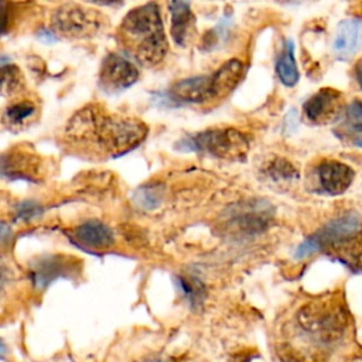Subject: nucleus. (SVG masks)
Returning <instances> with one entry per match:
<instances>
[{"instance_id": "1", "label": "nucleus", "mask_w": 362, "mask_h": 362, "mask_svg": "<svg viewBox=\"0 0 362 362\" xmlns=\"http://www.w3.org/2000/svg\"><path fill=\"white\" fill-rule=\"evenodd\" d=\"M349 324L339 293L308 298L281 325L279 346L293 362H324L345 339Z\"/></svg>"}, {"instance_id": "2", "label": "nucleus", "mask_w": 362, "mask_h": 362, "mask_svg": "<svg viewBox=\"0 0 362 362\" xmlns=\"http://www.w3.org/2000/svg\"><path fill=\"white\" fill-rule=\"evenodd\" d=\"M148 133L147 124L133 116L107 112L98 103L76 110L66 122L64 137L83 154L117 157L136 148Z\"/></svg>"}, {"instance_id": "3", "label": "nucleus", "mask_w": 362, "mask_h": 362, "mask_svg": "<svg viewBox=\"0 0 362 362\" xmlns=\"http://www.w3.org/2000/svg\"><path fill=\"white\" fill-rule=\"evenodd\" d=\"M117 38L141 65L161 64L168 52V41L157 3L150 1L132 8L119 25Z\"/></svg>"}, {"instance_id": "4", "label": "nucleus", "mask_w": 362, "mask_h": 362, "mask_svg": "<svg viewBox=\"0 0 362 362\" xmlns=\"http://www.w3.org/2000/svg\"><path fill=\"white\" fill-rule=\"evenodd\" d=\"M318 252L337 256L349 267L362 269V221L356 214H345L328 222L315 235L307 238L297 249V257Z\"/></svg>"}, {"instance_id": "5", "label": "nucleus", "mask_w": 362, "mask_h": 362, "mask_svg": "<svg viewBox=\"0 0 362 362\" xmlns=\"http://www.w3.org/2000/svg\"><path fill=\"white\" fill-rule=\"evenodd\" d=\"M177 148L182 151L205 153L218 158L235 160L246 154L249 141L246 136L236 129L219 127L189 134L177 143Z\"/></svg>"}, {"instance_id": "6", "label": "nucleus", "mask_w": 362, "mask_h": 362, "mask_svg": "<svg viewBox=\"0 0 362 362\" xmlns=\"http://www.w3.org/2000/svg\"><path fill=\"white\" fill-rule=\"evenodd\" d=\"M105 20L100 13L78 3H64L51 13V31L71 40L95 37L103 27Z\"/></svg>"}, {"instance_id": "7", "label": "nucleus", "mask_w": 362, "mask_h": 362, "mask_svg": "<svg viewBox=\"0 0 362 362\" xmlns=\"http://www.w3.org/2000/svg\"><path fill=\"white\" fill-rule=\"evenodd\" d=\"M44 175V161L30 148L16 146L0 154V178L40 181Z\"/></svg>"}, {"instance_id": "8", "label": "nucleus", "mask_w": 362, "mask_h": 362, "mask_svg": "<svg viewBox=\"0 0 362 362\" xmlns=\"http://www.w3.org/2000/svg\"><path fill=\"white\" fill-rule=\"evenodd\" d=\"M81 267L78 259L68 255H44L30 264V277L37 290H45L52 281L61 277L74 276Z\"/></svg>"}, {"instance_id": "9", "label": "nucleus", "mask_w": 362, "mask_h": 362, "mask_svg": "<svg viewBox=\"0 0 362 362\" xmlns=\"http://www.w3.org/2000/svg\"><path fill=\"white\" fill-rule=\"evenodd\" d=\"M137 79L139 69L126 57L110 52L103 58L99 71V86L105 92H122L136 83Z\"/></svg>"}, {"instance_id": "10", "label": "nucleus", "mask_w": 362, "mask_h": 362, "mask_svg": "<svg viewBox=\"0 0 362 362\" xmlns=\"http://www.w3.org/2000/svg\"><path fill=\"white\" fill-rule=\"evenodd\" d=\"M168 96L175 103L191 105H201L216 100L211 75H199L177 81L170 88Z\"/></svg>"}, {"instance_id": "11", "label": "nucleus", "mask_w": 362, "mask_h": 362, "mask_svg": "<svg viewBox=\"0 0 362 362\" xmlns=\"http://www.w3.org/2000/svg\"><path fill=\"white\" fill-rule=\"evenodd\" d=\"M342 109V96L332 88H322L304 103V115L314 124H327L335 120Z\"/></svg>"}, {"instance_id": "12", "label": "nucleus", "mask_w": 362, "mask_h": 362, "mask_svg": "<svg viewBox=\"0 0 362 362\" xmlns=\"http://www.w3.org/2000/svg\"><path fill=\"white\" fill-rule=\"evenodd\" d=\"M354 177V170L338 160H322L317 165L318 187L328 195H339L345 192L351 187Z\"/></svg>"}, {"instance_id": "13", "label": "nucleus", "mask_w": 362, "mask_h": 362, "mask_svg": "<svg viewBox=\"0 0 362 362\" xmlns=\"http://www.w3.org/2000/svg\"><path fill=\"white\" fill-rule=\"evenodd\" d=\"M72 238L78 246L90 252H102L113 246V230L98 219L83 221L72 230Z\"/></svg>"}, {"instance_id": "14", "label": "nucleus", "mask_w": 362, "mask_h": 362, "mask_svg": "<svg viewBox=\"0 0 362 362\" xmlns=\"http://www.w3.org/2000/svg\"><path fill=\"white\" fill-rule=\"evenodd\" d=\"M171 37L178 47H187L195 35V16L188 0L168 1Z\"/></svg>"}, {"instance_id": "15", "label": "nucleus", "mask_w": 362, "mask_h": 362, "mask_svg": "<svg viewBox=\"0 0 362 362\" xmlns=\"http://www.w3.org/2000/svg\"><path fill=\"white\" fill-rule=\"evenodd\" d=\"M362 47V20H342L334 33L332 51L341 59H348L355 55Z\"/></svg>"}, {"instance_id": "16", "label": "nucleus", "mask_w": 362, "mask_h": 362, "mask_svg": "<svg viewBox=\"0 0 362 362\" xmlns=\"http://www.w3.org/2000/svg\"><path fill=\"white\" fill-rule=\"evenodd\" d=\"M37 103L31 99H17L10 102L3 113H1V122L3 124L13 132H18L25 129L37 116Z\"/></svg>"}, {"instance_id": "17", "label": "nucleus", "mask_w": 362, "mask_h": 362, "mask_svg": "<svg viewBox=\"0 0 362 362\" xmlns=\"http://www.w3.org/2000/svg\"><path fill=\"white\" fill-rule=\"evenodd\" d=\"M243 69V62L238 58H232L223 62L214 74H211L216 100L225 98L238 86L239 81L242 79Z\"/></svg>"}, {"instance_id": "18", "label": "nucleus", "mask_w": 362, "mask_h": 362, "mask_svg": "<svg viewBox=\"0 0 362 362\" xmlns=\"http://www.w3.org/2000/svg\"><path fill=\"white\" fill-rule=\"evenodd\" d=\"M276 72L281 83L288 88L294 86L300 79V74L294 58V42L291 40H287L281 54L277 57Z\"/></svg>"}, {"instance_id": "19", "label": "nucleus", "mask_w": 362, "mask_h": 362, "mask_svg": "<svg viewBox=\"0 0 362 362\" xmlns=\"http://www.w3.org/2000/svg\"><path fill=\"white\" fill-rule=\"evenodd\" d=\"M25 88V79L21 69L13 64L0 65V95L17 96Z\"/></svg>"}, {"instance_id": "20", "label": "nucleus", "mask_w": 362, "mask_h": 362, "mask_svg": "<svg viewBox=\"0 0 362 362\" xmlns=\"http://www.w3.org/2000/svg\"><path fill=\"white\" fill-rule=\"evenodd\" d=\"M164 199V191L161 185H143L139 187L137 191L134 192V201L136 204L146 209V211H153L161 205Z\"/></svg>"}, {"instance_id": "21", "label": "nucleus", "mask_w": 362, "mask_h": 362, "mask_svg": "<svg viewBox=\"0 0 362 362\" xmlns=\"http://www.w3.org/2000/svg\"><path fill=\"white\" fill-rule=\"evenodd\" d=\"M344 127L351 133L362 132V100H352L345 109Z\"/></svg>"}, {"instance_id": "22", "label": "nucleus", "mask_w": 362, "mask_h": 362, "mask_svg": "<svg viewBox=\"0 0 362 362\" xmlns=\"http://www.w3.org/2000/svg\"><path fill=\"white\" fill-rule=\"evenodd\" d=\"M175 283L180 287V290L182 291V294L185 296V298L192 304H198V301H201L202 298V293H204V287L201 286L199 281L192 280V279H187V277H175Z\"/></svg>"}, {"instance_id": "23", "label": "nucleus", "mask_w": 362, "mask_h": 362, "mask_svg": "<svg viewBox=\"0 0 362 362\" xmlns=\"http://www.w3.org/2000/svg\"><path fill=\"white\" fill-rule=\"evenodd\" d=\"M16 13V3L13 0H0V35L10 31Z\"/></svg>"}, {"instance_id": "24", "label": "nucleus", "mask_w": 362, "mask_h": 362, "mask_svg": "<svg viewBox=\"0 0 362 362\" xmlns=\"http://www.w3.org/2000/svg\"><path fill=\"white\" fill-rule=\"evenodd\" d=\"M42 214V209L40 206V204L34 202V201H24L20 202L16 208V215L23 219L24 222L33 221L35 218H38Z\"/></svg>"}, {"instance_id": "25", "label": "nucleus", "mask_w": 362, "mask_h": 362, "mask_svg": "<svg viewBox=\"0 0 362 362\" xmlns=\"http://www.w3.org/2000/svg\"><path fill=\"white\" fill-rule=\"evenodd\" d=\"M11 236H13L11 228L7 223L0 222V249L4 247L7 243H10Z\"/></svg>"}, {"instance_id": "26", "label": "nucleus", "mask_w": 362, "mask_h": 362, "mask_svg": "<svg viewBox=\"0 0 362 362\" xmlns=\"http://www.w3.org/2000/svg\"><path fill=\"white\" fill-rule=\"evenodd\" d=\"M11 280V273L8 270V267L3 263H0V293L8 286Z\"/></svg>"}, {"instance_id": "27", "label": "nucleus", "mask_w": 362, "mask_h": 362, "mask_svg": "<svg viewBox=\"0 0 362 362\" xmlns=\"http://www.w3.org/2000/svg\"><path fill=\"white\" fill-rule=\"evenodd\" d=\"M86 3H92L96 6H103V7H117L123 3V0H82Z\"/></svg>"}, {"instance_id": "28", "label": "nucleus", "mask_w": 362, "mask_h": 362, "mask_svg": "<svg viewBox=\"0 0 362 362\" xmlns=\"http://www.w3.org/2000/svg\"><path fill=\"white\" fill-rule=\"evenodd\" d=\"M354 75H355V79L359 85V88L362 89V58H359L355 64V68H354Z\"/></svg>"}, {"instance_id": "29", "label": "nucleus", "mask_w": 362, "mask_h": 362, "mask_svg": "<svg viewBox=\"0 0 362 362\" xmlns=\"http://www.w3.org/2000/svg\"><path fill=\"white\" fill-rule=\"evenodd\" d=\"M7 354V348H6V344L0 339V359L4 358V355Z\"/></svg>"}, {"instance_id": "30", "label": "nucleus", "mask_w": 362, "mask_h": 362, "mask_svg": "<svg viewBox=\"0 0 362 362\" xmlns=\"http://www.w3.org/2000/svg\"><path fill=\"white\" fill-rule=\"evenodd\" d=\"M349 362H362V355H356V356L352 358Z\"/></svg>"}]
</instances>
